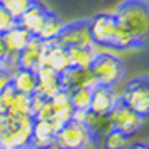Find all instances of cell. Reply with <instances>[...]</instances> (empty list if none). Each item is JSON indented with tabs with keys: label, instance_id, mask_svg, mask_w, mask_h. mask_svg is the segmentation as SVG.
I'll return each instance as SVG.
<instances>
[{
	"label": "cell",
	"instance_id": "18",
	"mask_svg": "<svg viewBox=\"0 0 149 149\" xmlns=\"http://www.w3.org/2000/svg\"><path fill=\"white\" fill-rule=\"evenodd\" d=\"M109 47L114 49V50H131V49H139L142 47L141 44L137 42L134 35L129 32L127 29H124L122 25H116V30H114V35L111 39V44Z\"/></svg>",
	"mask_w": 149,
	"mask_h": 149
},
{
	"label": "cell",
	"instance_id": "19",
	"mask_svg": "<svg viewBox=\"0 0 149 149\" xmlns=\"http://www.w3.org/2000/svg\"><path fill=\"white\" fill-rule=\"evenodd\" d=\"M97 45L87 49L81 47H67V55H69V64L70 67H81L86 69L91 65V62L94 61L95 54H97Z\"/></svg>",
	"mask_w": 149,
	"mask_h": 149
},
{
	"label": "cell",
	"instance_id": "11",
	"mask_svg": "<svg viewBox=\"0 0 149 149\" xmlns=\"http://www.w3.org/2000/svg\"><path fill=\"white\" fill-rule=\"evenodd\" d=\"M35 75H37L35 92L39 95H42L45 101H50L62 89L61 74L57 70H54V69L47 67V65H40V67L35 70Z\"/></svg>",
	"mask_w": 149,
	"mask_h": 149
},
{
	"label": "cell",
	"instance_id": "5",
	"mask_svg": "<svg viewBox=\"0 0 149 149\" xmlns=\"http://www.w3.org/2000/svg\"><path fill=\"white\" fill-rule=\"evenodd\" d=\"M121 101L146 119L149 114V79L146 75L131 79L122 91Z\"/></svg>",
	"mask_w": 149,
	"mask_h": 149
},
{
	"label": "cell",
	"instance_id": "6",
	"mask_svg": "<svg viewBox=\"0 0 149 149\" xmlns=\"http://www.w3.org/2000/svg\"><path fill=\"white\" fill-rule=\"evenodd\" d=\"M107 119H109L111 127L121 131V132H124L126 136L134 134L136 131L141 127L142 121H144V117H141L136 111H132L129 106H126V104L121 101V97H119V101L114 104V107L109 111Z\"/></svg>",
	"mask_w": 149,
	"mask_h": 149
},
{
	"label": "cell",
	"instance_id": "22",
	"mask_svg": "<svg viewBox=\"0 0 149 149\" xmlns=\"http://www.w3.org/2000/svg\"><path fill=\"white\" fill-rule=\"evenodd\" d=\"M7 116H22V114H32L30 112V95L15 92L14 99L7 107Z\"/></svg>",
	"mask_w": 149,
	"mask_h": 149
},
{
	"label": "cell",
	"instance_id": "8",
	"mask_svg": "<svg viewBox=\"0 0 149 149\" xmlns=\"http://www.w3.org/2000/svg\"><path fill=\"white\" fill-rule=\"evenodd\" d=\"M40 65H47V67L57 70L59 74H62L64 70H67L70 67L67 47L62 45L57 39L44 40L42 42V52H40Z\"/></svg>",
	"mask_w": 149,
	"mask_h": 149
},
{
	"label": "cell",
	"instance_id": "20",
	"mask_svg": "<svg viewBox=\"0 0 149 149\" xmlns=\"http://www.w3.org/2000/svg\"><path fill=\"white\" fill-rule=\"evenodd\" d=\"M64 20H62L59 15L52 12V10H49L47 14V19L44 22V25H42L40 32L37 34V37L40 39V40H52V39H57L59 34L62 32V29H64Z\"/></svg>",
	"mask_w": 149,
	"mask_h": 149
},
{
	"label": "cell",
	"instance_id": "27",
	"mask_svg": "<svg viewBox=\"0 0 149 149\" xmlns=\"http://www.w3.org/2000/svg\"><path fill=\"white\" fill-rule=\"evenodd\" d=\"M10 81H12V72L0 65V92L10 86Z\"/></svg>",
	"mask_w": 149,
	"mask_h": 149
},
{
	"label": "cell",
	"instance_id": "7",
	"mask_svg": "<svg viewBox=\"0 0 149 149\" xmlns=\"http://www.w3.org/2000/svg\"><path fill=\"white\" fill-rule=\"evenodd\" d=\"M57 40L65 47H94L95 44L91 37L89 30V20H75L70 24H65L62 32L59 34Z\"/></svg>",
	"mask_w": 149,
	"mask_h": 149
},
{
	"label": "cell",
	"instance_id": "2",
	"mask_svg": "<svg viewBox=\"0 0 149 149\" xmlns=\"http://www.w3.org/2000/svg\"><path fill=\"white\" fill-rule=\"evenodd\" d=\"M34 116H3L0 121V149H30Z\"/></svg>",
	"mask_w": 149,
	"mask_h": 149
},
{
	"label": "cell",
	"instance_id": "28",
	"mask_svg": "<svg viewBox=\"0 0 149 149\" xmlns=\"http://www.w3.org/2000/svg\"><path fill=\"white\" fill-rule=\"evenodd\" d=\"M7 57V47H5V42H3V37L0 34V62Z\"/></svg>",
	"mask_w": 149,
	"mask_h": 149
},
{
	"label": "cell",
	"instance_id": "14",
	"mask_svg": "<svg viewBox=\"0 0 149 149\" xmlns=\"http://www.w3.org/2000/svg\"><path fill=\"white\" fill-rule=\"evenodd\" d=\"M47 14H49V8L42 2L35 0L34 3L17 19V24L20 27H24L25 30H29L32 35H37L40 32L45 19H47Z\"/></svg>",
	"mask_w": 149,
	"mask_h": 149
},
{
	"label": "cell",
	"instance_id": "10",
	"mask_svg": "<svg viewBox=\"0 0 149 149\" xmlns=\"http://www.w3.org/2000/svg\"><path fill=\"white\" fill-rule=\"evenodd\" d=\"M50 106H52V117H50V124L54 131L57 132L59 129L72 119L74 114V107L70 104V94L67 91L61 89L57 94L50 99Z\"/></svg>",
	"mask_w": 149,
	"mask_h": 149
},
{
	"label": "cell",
	"instance_id": "13",
	"mask_svg": "<svg viewBox=\"0 0 149 149\" xmlns=\"http://www.w3.org/2000/svg\"><path fill=\"white\" fill-rule=\"evenodd\" d=\"M61 84L64 91H74L79 87H94L97 86L94 74L91 72V69H81V67H69L67 70H64L61 74Z\"/></svg>",
	"mask_w": 149,
	"mask_h": 149
},
{
	"label": "cell",
	"instance_id": "17",
	"mask_svg": "<svg viewBox=\"0 0 149 149\" xmlns=\"http://www.w3.org/2000/svg\"><path fill=\"white\" fill-rule=\"evenodd\" d=\"M54 137H55V131H54V127H52L50 121H45V119H34L30 149L45 148V146H49V144L54 142Z\"/></svg>",
	"mask_w": 149,
	"mask_h": 149
},
{
	"label": "cell",
	"instance_id": "16",
	"mask_svg": "<svg viewBox=\"0 0 149 149\" xmlns=\"http://www.w3.org/2000/svg\"><path fill=\"white\" fill-rule=\"evenodd\" d=\"M10 86L14 87L15 92H20L25 95H32L37 87V75L35 70H29V69L17 67L12 72V81Z\"/></svg>",
	"mask_w": 149,
	"mask_h": 149
},
{
	"label": "cell",
	"instance_id": "15",
	"mask_svg": "<svg viewBox=\"0 0 149 149\" xmlns=\"http://www.w3.org/2000/svg\"><path fill=\"white\" fill-rule=\"evenodd\" d=\"M42 42L37 35H34L27 45L19 52V61L17 65L22 69H29V70H37L40 65V52H42Z\"/></svg>",
	"mask_w": 149,
	"mask_h": 149
},
{
	"label": "cell",
	"instance_id": "26",
	"mask_svg": "<svg viewBox=\"0 0 149 149\" xmlns=\"http://www.w3.org/2000/svg\"><path fill=\"white\" fill-rule=\"evenodd\" d=\"M52 117V106H50V101H44L39 111L34 114V119H45V121H50Z\"/></svg>",
	"mask_w": 149,
	"mask_h": 149
},
{
	"label": "cell",
	"instance_id": "29",
	"mask_svg": "<svg viewBox=\"0 0 149 149\" xmlns=\"http://www.w3.org/2000/svg\"><path fill=\"white\" fill-rule=\"evenodd\" d=\"M127 149H149V148H148L146 142H134V144H131Z\"/></svg>",
	"mask_w": 149,
	"mask_h": 149
},
{
	"label": "cell",
	"instance_id": "12",
	"mask_svg": "<svg viewBox=\"0 0 149 149\" xmlns=\"http://www.w3.org/2000/svg\"><path fill=\"white\" fill-rule=\"evenodd\" d=\"M117 101H119V95L114 91V87H107V86L97 84V86L92 87L89 111L97 116H107L109 111L114 107V104Z\"/></svg>",
	"mask_w": 149,
	"mask_h": 149
},
{
	"label": "cell",
	"instance_id": "30",
	"mask_svg": "<svg viewBox=\"0 0 149 149\" xmlns=\"http://www.w3.org/2000/svg\"><path fill=\"white\" fill-rule=\"evenodd\" d=\"M39 149H61L55 142H52V144H49V146H45V148H39Z\"/></svg>",
	"mask_w": 149,
	"mask_h": 149
},
{
	"label": "cell",
	"instance_id": "24",
	"mask_svg": "<svg viewBox=\"0 0 149 149\" xmlns=\"http://www.w3.org/2000/svg\"><path fill=\"white\" fill-rule=\"evenodd\" d=\"M127 137L124 132L117 131V129H111V132H107L104 146L106 149H126L127 146Z\"/></svg>",
	"mask_w": 149,
	"mask_h": 149
},
{
	"label": "cell",
	"instance_id": "23",
	"mask_svg": "<svg viewBox=\"0 0 149 149\" xmlns=\"http://www.w3.org/2000/svg\"><path fill=\"white\" fill-rule=\"evenodd\" d=\"M34 2L35 0H0L2 7L5 8L15 20H17V19H19V17H20V15L24 14V12H25Z\"/></svg>",
	"mask_w": 149,
	"mask_h": 149
},
{
	"label": "cell",
	"instance_id": "3",
	"mask_svg": "<svg viewBox=\"0 0 149 149\" xmlns=\"http://www.w3.org/2000/svg\"><path fill=\"white\" fill-rule=\"evenodd\" d=\"M89 69L94 74L97 84L107 87H116L126 77L124 61L116 54H109V52H97Z\"/></svg>",
	"mask_w": 149,
	"mask_h": 149
},
{
	"label": "cell",
	"instance_id": "9",
	"mask_svg": "<svg viewBox=\"0 0 149 149\" xmlns=\"http://www.w3.org/2000/svg\"><path fill=\"white\" fill-rule=\"evenodd\" d=\"M116 25L117 22H116L114 14H97L92 19H89L91 37L97 47H109Z\"/></svg>",
	"mask_w": 149,
	"mask_h": 149
},
{
	"label": "cell",
	"instance_id": "4",
	"mask_svg": "<svg viewBox=\"0 0 149 149\" xmlns=\"http://www.w3.org/2000/svg\"><path fill=\"white\" fill-rule=\"evenodd\" d=\"M95 139V132L86 122L70 119L57 132L54 142L61 149H87Z\"/></svg>",
	"mask_w": 149,
	"mask_h": 149
},
{
	"label": "cell",
	"instance_id": "25",
	"mask_svg": "<svg viewBox=\"0 0 149 149\" xmlns=\"http://www.w3.org/2000/svg\"><path fill=\"white\" fill-rule=\"evenodd\" d=\"M15 25H17V20H15L7 10L2 7V3H0V34H5L7 30H10V29L15 27Z\"/></svg>",
	"mask_w": 149,
	"mask_h": 149
},
{
	"label": "cell",
	"instance_id": "1",
	"mask_svg": "<svg viewBox=\"0 0 149 149\" xmlns=\"http://www.w3.org/2000/svg\"><path fill=\"white\" fill-rule=\"evenodd\" d=\"M116 22L127 29L142 47L149 37V7L146 0H124L116 8Z\"/></svg>",
	"mask_w": 149,
	"mask_h": 149
},
{
	"label": "cell",
	"instance_id": "21",
	"mask_svg": "<svg viewBox=\"0 0 149 149\" xmlns=\"http://www.w3.org/2000/svg\"><path fill=\"white\" fill-rule=\"evenodd\" d=\"M70 94V104L72 107L77 111H89L91 106V95H92V89L91 87H79L69 92Z\"/></svg>",
	"mask_w": 149,
	"mask_h": 149
}]
</instances>
